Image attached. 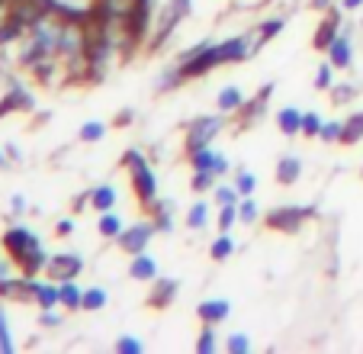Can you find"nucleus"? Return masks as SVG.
<instances>
[{"label": "nucleus", "mask_w": 363, "mask_h": 354, "mask_svg": "<svg viewBox=\"0 0 363 354\" xmlns=\"http://www.w3.org/2000/svg\"><path fill=\"white\" fill-rule=\"evenodd\" d=\"M0 245H4V252L16 261L20 274H26V277L45 274V264H48V258H52V252L42 245V239L29 229V225H10V229L4 232Z\"/></svg>", "instance_id": "nucleus-1"}, {"label": "nucleus", "mask_w": 363, "mask_h": 354, "mask_svg": "<svg viewBox=\"0 0 363 354\" xmlns=\"http://www.w3.org/2000/svg\"><path fill=\"white\" fill-rule=\"evenodd\" d=\"M193 14V0H167L164 7L155 16V26H151V52H158L167 42V36Z\"/></svg>", "instance_id": "nucleus-2"}, {"label": "nucleus", "mask_w": 363, "mask_h": 354, "mask_svg": "<svg viewBox=\"0 0 363 354\" xmlns=\"http://www.w3.org/2000/svg\"><path fill=\"white\" fill-rule=\"evenodd\" d=\"M315 216H318L315 206H296V203H289V206H274V210L264 216V222H267V229H274V232L296 235V232H299L308 219H315Z\"/></svg>", "instance_id": "nucleus-3"}, {"label": "nucleus", "mask_w": 363, "mask_h": 354, "mask_svg": "<svg viewBox=\"0 0 363 354\" xmlns=\"http://www.w3.org/2000/svg\"><path fill=\"white\" fill-rule=\"evenodd\" d=\"M155 235H158V225H155V219L148 216V219H138V222L125 225L123 235L116 239V245H119V252H123L125 258H132V254L148 252V245H151Z\"/></svg>", "instance_id": "nucleus-4"}, {"label": "nucleus", "mask_w": 363, "mask_h": 354, "mask_svg": "<svg viewBox=\"0 0 363 354\" xmlns=\"http://www.w3.org/2000/svg\"><path fill=\"white\" fill-rule=\"evenodd\" d=\"M225 129V113H213V116H196L193 123H186V151L190 149H203L213 145V139Z\"/></svg>", "instance_id": "nucleus-5"}, {"label": "nucleus", "mask_w": 363, "mask_h": 354, "mask_svg": "<svg viewBox=\"0 0 363 354\" xmlns=\"http://www.w3.org/2000/svg\"><path fill=\"white\" fill-rule=\"evenodd\" d=\"M84 271V258L77 252H52V258H48L45 264V277L52 280H77Z\"/></svg>", "instance_id": "nucleus-6"}, {"label": "nucleus", "mask_w": 363, "mask_h": 354, "mask_svg": "<svg viewBox=\"0 0 363 354\" xmlns=\"http://www.w3.org/2000/svg\"><path fill=\"white\" fill-rule=\"evenodd\" d=\"M129 181H132V191H135V197L142 206L158 200V174H155V168H151L148 161L138 164L135 171H129Z\"/></svg>", "instance_id": "nucleus-7"}, {"label": "nucleus", "mask_w": 363, "mask_h": 354, "mask_svg": "<svg viewBox=\"0 0 363 354\" xmlns=\"http://www.w3.org/2000/svg\"><path fill=\"white\" fill-rule=\"evenodd\" d=\"M341 14H344L341 7H331V10H325V20L318 23L315 36H312V48H315V52H328V45L337 39V36H341V29H344Z\"/></svg>", "instance_id": "nucleus-8"}, {"label": "nucleus", "mask_w": 363, "mask_h": 354, "mask_svg": "<svg viewBox=\"0 0 363 354\" xmlns=\"http://www.w3.org/2000/svg\"><path fill=\"white\" fill-rule=\"evenodd\" d=\"M270 94H274V84H264L261 90L254 97H247V103L238 109V129H247L267 113V103H270Z\"/></svg>", "instance_id": "nucleus-9"}, {"label": "nucleus", "mask_w": 363, "mask_h": 354, "mask_svg": "<svg viewBox=\"0 0 363 354\" xmlns=\"http://www.w3.org/2000/svg\"><path fill=\"white\" fill-rule=\"evenodd\" d=\"M10 113H35V97L23 90L16 81H10V90L0 97V119Z\"/></svg>", "instance_id": "nucleus-10"}, {"label": "nucleus", "mask_w": 363, "mask_h": 354, "mask_svg": "<svg viewBox=\"0 0 363 354\" xmlns=\"http://www.w3.org/2000/svg\"><path fill=\"white\" fill-rule=\"evenodd\" d=\"M177 293H180V280L177 277H158V280H151L148 286V306L151 309H167L174 300H177Z\"/></svg>", "instance_id": "nucleus-11"}, {"label": "nucleus", "mask_w": 363, "mask_h": 354, "mask_svg": "<svg viewBox=\"0 0 363 354\" xmlns=\"http://www.w3.org/2000/svg\"><path fill=\"white\" fill-rule=\"evenodd\" d=\"M325 58H328L337 71H347L350 65H354V39H350V26L341 29V36H337V39L328 45Z\"/></svg>", "instance_id": "nucleus-12"}, {"label": "nucleus", "mask_w": 363, "mask_h": 354, "mask_svg": "<svg viewBox=\"0 0 363 354\" xmlns=\"http://www.w3.org/2000/svg\"><path fill=\"white\" fill-rule=\"evenodd\" d=\"M196 316L203 326H222V322L232 316V303H228L225 296H209V300H203L196 306Z\"/></svg>", "instance_id": "nucleus-13"}, {"label": "nucleus", "mask_w": 363, "mask_h": 354, "mask_svg": "<svg viewBox=\"0 0 363 354\" xmlns=\"http://www.w3.org/2000/svg\"><path fill=\"white\" fill-rule=\"evenodd\" d=\"M216 48H219V62L222 65H238V62H247V58H251V48H247V42H245V33L216 42Z\"/></svg>", "instance_id": "nucleus-14"}, {"label": "nucleus", "mask_w": 363, "mask_h": 354, "mask_svg": "<svg viewBox=\"0 0 363 354\" xmlns=\"http://www.w3.org/2000/svg\"><path fill=\"white\" fill-rule=\"evenodd\" d=\"M129 274L132 280H138V284H151V280H158L161 274H158V261L151 258L148 252H142V254H132L129 258Z\"/></svg>", "instance_id": "nucleus-15"}, {"label": "nucleus", "mask_w": 363, "mask_h": 354, "mask_svg": "<svg viewBox=\"0 0 363 354\" xmlns=\"http://www.w3.org/2000/svg\"><path fill=\"white\" fill-rule=\"evenodd\" d=\"M33 306H39V309L62 306V284H58V280H52V277H45V280L35 277V300H33Z\"/></svg>", "instance_id": "nucleus-16"}, {"label": "nucleus", "mask_w": 363, "mask_h": 354, "mask_svg": "<svg viewBox=\"0 0 363 354\" xmlns=\"http://www.w3.org/2000/svg\"><path fill=\"white\" fill-rule=\"evenodd\" d=\"M274 177H277V184H283V187H293L296 181H299V177H302V158H299V155H283L280 161H277Z\"/></svg>", "instance_id": "nucleus-17"}, {"label": "nucleus", "mask_w": 363, "mask_h": 354, "mask_svg": "<svg viewBox=\"0 0 363 354\" xmlns=\"http://www.w3.org/2000/svg\"><path fill=\"white\" fill-rule=\"evenodd\" d=\"M145 213L155 219L158 232H174V200H161V197H158L155 203L145 206Z\"/></svg>", "instance_id": "nucleus-18"}, {"label": "nucleus", "mask_w": 363, "mask_h": 354, "mask_svg": "<svg viewBox=\"0 0 363 354\" xmlns=\"http://www.w3.org/2000/svg\"><path fill=\"white\" fill-rule=\"evenodd\" d=\"M245 103H247L245 90H241V87H235V84H228V87H222V90H219V97H216V107H219V113H225V116L238 113V109L245 107Z\"/></svg>", "instance_id": "nucleus-19"}, {"label": "nucleus", "mask_w": 363, "mask_h": 354, "mask_svg": "<svg viewBox=\"0 0 363 354\" xmlns=\"http://www.w3.org/2000/svg\"><path fill=\"white\" fill-rule=\"evenodd\" d=\"M123 229H125V222H123V216H119L116 210H106V213H96V232H100L103 239H110V242H116L119 235H123Z\"/></svg>", "instance_id": "nucleus-20"}, {"label": "nucleus", "mask_w": 363, "mask_h": 354, "mask_svg": "<svg viewBox=\"0 0 363 354\" xmlns=\"http://www.w3.org/2000/svg\"><path fill=\"white\" fill-rule=\"evenodd\" d=\"M277 129L283 132V136H302V109L296 107H283L277 109Z\"/></svg>", "instance_id": "nucleus-21"}, {"label": "nucleus", "mask_w": 363, "mask_h": 354, "mask_svg": "<svg viewBox=\"0 0 363 354\" xmlns=\"http://www.w3.org/2000/svg\"><path fill=\"white\" fill-rule=\"evenodd\" d=\"M116 200H119V193H116V187H113V184H96V187H90V206H94L96 213L116 210Z\"/></svg>", "instance_id": "nucleus-22"}, {"label": "nucleus", "mask_w": 363, "mask_h": 354, "mask_svg": "<svg viewBox=\"0 0 363 354\" xmlns=\"http://www.w3.org/2000/svg\"><path fill=\"white\" fill-rule=\"evenodd\" d=\"M186 158H190L193 171H216V161H219V151L209 149V145H203V149H190V151H186Z\"/></svg>", "instance_id": "nucleus-23"}, {"label": "nucleus", "mask_w": 363, "mask_h": 354, "mask_svg": "<svg viewBox=\"0 0 363 354\" xmlns=\"http://www.w3.org/2000/svg\"><path fill=\"white\" fill-rule=\"evenodd\" d=\"M357 142H363V109H357V113H350L344 119V132H341V145H357Z\"/></svg>", "instance_id": "nucleus-24"}, {"label": "nucleus", "mask_w": 363, "mask_h": 354, "mask_svg": "<svg viewBox=\"0 0 363 354\" xmlns=\"http://www.w3.org/2000/svg\"><path fill=\"white\" fill-rule=\"evenodd\" d=\"M84 306V290L77 286V280H62V309L77 313Z\"/></svg>", "instance_id": "nucleus-25"}, {"label": "nucleus", "mask_w": 363, "mask_h": 354, "mask_svg": "<svg viewBox=\"0 0 363 354\" xmlns=\"http://www.w3.org/2000/svg\"><path fill=\"white\" fill-rule=\"evenodd\" d=\"M209 225V200H196V203L186 210V229L203 232Z\"/></svg>", "instance_id": "nucleus-26"}, {"label": "nucleus", "mask_w": 363, "mask_h": 354, "mask_svg": "<svg viewBox=\"0 0 363 354\" xmlns=\"http://www.w3.org/2000/svg\"><path fill=\"white\" fill-rule=\"evenodd\" d=\"M103 136H106V123H103V119H87V123H81V129H77V142L81 145H96Z\"/></svg>", "instance_id": "nucleus-27"}, {"label": "nucleus", "mask_w": 363, "mask_h": 354, "mask_svg": "<svg viewBox=\"0 0 363 354\" xmlns=\"http://www.w3.org/2000/svg\"><path fill=\"white\" fill-rule=\"evenodd\" d=\"M180 84H186V77L180 75V65H174V68H167V71H161L158 75L155 90H158V94H167V90H177Z\"/></svg>", "instance_id": "nucleus-28"}, {"label": "nucleus", "mask_w": 363, "mask_h": 354, "mask_svg": "<svg viewBox=\"0 0 363 354\" xmlns=\"http://www.w3.org/2000/svg\"><path fill=\"white\" fill-rule=\"evenodd\" d=\"M235 254V239L228 235V232H219V239L209 245V258L213 261H228Z\"/></svg>", "instance_id": "nucleus-29"}, {"label": "nucleus", "mask_w": 363, "mask_h": 354, "mask_svg": "<svg viewBox=\"0 0 363 354\" xmlns=\"http://www.w3.org/2000/svg\"><path fill=\"white\" fill-rule=\"evenodd\" d=\"M106 300H110V296H106V290H103V286H87V290H84V313H100L103 306H106Z\"/></svg>", "instance_id": "nucleus-30"}, {"label": "nucleus", "mask_w": 363, "mask_h": 354, "mask_svg": "<svg viewBox=\"0 0 363 354\" xmlns=\"http://www.w3.org/2000/svg\"><path fill=\"white\" fill-rule=\"evenodd\" d=\"M232 184L238 187L241 197H254V191H257V174H254V171H247V168H238V171H235Z\"/></svg>", "instance_id": "nucleus-31"}, {"label": "nucleus", "mask_w": 363, "mask_h": 354, "mask_svg": "<svg viewBox=\"0 0 363 354\" xmlns=\"http://www.w3.org/2000/svg\"><path fill=\"white\" fill-rule=\"evenodd\" d=\"M216 184H219V174H216V171H193V177H190V191L193 193L213 191Z\"/></svg>", "instance_id": "nucleus-32"}, {"label": "nucleus", "mask_w": 363, "mask_h": 354, "mask_svg": "<svg viewBox=\"0 0 363 354\" xmlns=\"http://www.w3.org/2000/svg\"><path fill=\"white\" fill-rule=\"evenodd\" d=\"M322 126H325L322 113H315V109H306V113H302V136L306 139H318Z\"/></svg>", "instance_id": "nucleus-33"}, {"label": "nucleus", "mask_w": 363, "mask_h": 354, "mask_svg": "<svg viewBox=\"0 0 363 354\" xmlns=\"http://www.w3.org/2000/svg\"><path fill=\"white\" fill-rule=\"evenodd\" d=\"M335 71L337 68L328 62V58H325V62L315 68V81H312V84H315V90H331V87H335Z\"/></svg>", "instance_id": "nucleus-34"}, {"label": "nucleus", "mask_w": 363, "mask_h": 354, "mask_svg": "<svg viewBox=\"0 0 363 354\" xmlns=\"http://www.w3.org/2000/svg\"><path fill=\"white\" fill-rule=\"evenodd\" d=\"M254 26L261 29V36L264 39H277V36L283 33V29H286V16H267V20H261V23H254Z\"/></svg>", "instance_id": "nucleus-35"}, {"label": "nucleus", "mask_w": 363, "mask_h": 354, "mask_svg": "<svg viewBox=\"0 0 363 354\" xmlns=\"http://www.w3.org/2000/svg\"><path fill=\"white\" fill-rule=\"evenodd\" d=\"M261 219V210H257V203H254L251 197H241L238 200V222L241 225H254Z\"/></svg>", "instance_id": "nucleus-36"}, {"label": "nucleus", "mask_w": 363, "mask_h": 354, "mask_svg": "<svg viewBox=\"0 0 363 354\" xmlns=\"http://www.w3.org/2000/svg\"><path fill=\"white\" fill-rule=\"evenodd\" d=\"M213 197H216V203H219V206H232V203H238V200H241V193H238V187H235V184H216L213 187Z\"/></svg>", "instance_id": "nucleus-37"}, {"label": "nucleus", "mask_w": 363, "mask_h": 354, "mask_svg": "<svg viewBox=\"0 0 363 354\" xmlns=\"http://www.w3.org/2000/svg\"><path fill=\"white\" fill-rule=\"evenodd\" d=\"M0 354H13V335H10V322L4 313V300H0Z\"/></svg>", "instance_id": "nucleus-38"}, {"label": "nucleus", "mask_w": 363, "mask_h": 354, "mask_svg": "<svg viewBox=\"0 0 363 354\" xmlns=\"http://www.w3.org/2000/svg\"><path fill=\"white\" fill-rule=\"evenodd\" d=\"M341 132H344V119H325L318 139H322V142H328V145H335V142H341Z\"/></svg>", "instance_id": "nucleus-39"}, {"label": "nucleus", "mask_w": 363, "mask_h": 354, "mask_svg": "<svg viewBox=\"0 0 363 354\" xmlns=\"http://www.w3.org/2000/svg\"><path fill=\"white\" fill-rule=\"evenodd\" d=\"M216 348H219V338H216V326H206L203 332H199V338H196V351H199V354H213Z\"/></svg>", "instance_id": "nucleus-40"}, {"label": "nucleus", "mask_w": 363, "mask_h": 354, "mask_svg": "<svg viewBox=\"0 0 363 354\" xmlns=\"http://www.w3.org/2000/svg\"><path fill=\"white\" fill-rule=\"evenodd\" d=\"M219 232H232L235 225H238V203L232 206H219Z\"/></svg>", "instance_id": "nucleus-41"}, {"label": "nucleus", "mask_w": 363, "mask_h": 354, "mask_svg": "<svg viewBox=\"0 0 363 354\" xmlns=\"http://www.w3.org/2000/svg\"><path fill=\"white\" fill-rule=\"evenodd\" d=\"M328 94H331V103H335V107H341V103H350L357 97V84H335Z\"/></svg>", "instance_id": "nucleus-42"}, {"label": "nucleus", "mask_w": 363, "mask_h": 354, "mask_svg": "<svg viewBox=\"0 0 363 354\" xmlns=\"http://www.w3.org/2000/svg\"><path fill=\"white\" fill-rule=\"evenodd\" d=\"M145 161H148V158L142 155V149H125V151H123V158H119V168H123L125 174H129V171H135L138 164H145Z\"/></svg>", "instance_id": "nucleus-43"}, {"label": "nucleus", "mask_w": 363, "mask_h": 354, "mask_svg": "<svg viewBox=\"0 0 363 354\" xmlns=\"http://www.w3.org/2000/svg\"><path fill=\"white\" fill-rule=\"evenodd\" d=\"M225 351L228 354H247V351H251V338H247V335H241V332L228 335V338H225Z\"/></svg>", "instance_id": "nucleus-44"}, {"label": "nucleus", "mask_w": 363, "mask_h": 354, "mask_svg": "<svg viewBox=\"0 0 363 354\" xmlns=\"http://www.w3.org/2000/svg\"><path fill=\"white\" fill-rule=\"evenodd\" d=\"M142 341H138V338H132V335H119V338H116V351L119 354H142Z\"/></svg>", "instance_id": "nucleus-45"}, {"label": "nucleus", "mask_w": 363, "mask_h": 354, "mask_svg": "<svg viewBox=\"0 0 363 354\" xmlns=\"http://www.w3.org/2000/svg\"><path fill=\"white\" fill-rule=\"evenodd\" d=\"M62 322H65V316L58 313V306L55 309H42V313H39V326L42 328H58Z\"/></svg>", "instance_id": "nucleus-46"}, {"label": "nucleus", "mask_w": 363, "mask_h": 354, "mask_svg": "<svg viewBox=\"0 0 363 354\" xmlns=\"http://www.w3.org/2000/svg\"><path fill=\"white\" fill-rule=\"evenodd\" d=\"M77 232V222H74V213H71V216H62L55 222V235L58 239H68V235H74Z\"/></svg>", "instance_id": "nucleus-47"}, {"label": "nucleus", "mask_w": 363, "mask_h": 354, "mask_svg": "<svg viewBox=\"0 0 363 354\" xmlns=\"http://www.w3.org/2000/svg\"><path fill=\"white\" fill-rule=\"evenodd\" d=\"M26 210H29L26 193H13V197H10V216H23Z\"/></svg>", "instance_id": "nucleus-48"}, {"label": "nucleus", "mask_w": 363, "mask_h": 354, "mask_svg": "<svg viewBox=\"0 0 363 354\" xmlns=\"http://www.w3.org/2000/svg\"><path fill=\"white\" fill-rule=\"evenodd\" d=\"M132 119H135V109H119L116 119H113V126H119V129H125V126H132Z\"/></svg>", "instance_id": "nucleus-49"}, {"label": "nucleus", "mask_w": 363, "mask_h": 354, "mask_svg": "<svg viewBox=\"0 0 363 354\" xmlns=\"http://www.w3.org/2000/svg\"><path fill=\"white\" fill-rule=\"evenodd\" d=\"M87 206H90V191H84V193H77V197H74V203H71V213L77 216V213L87 210Z\"/></svg>", "instance_id": "nucleus-50"}, {"label": "nucleus", "mask_w": 363, "mask_h": 354, "mask_svg": "<svg viewBox=\"0 0 363 354\" xmlns=\"http://www.w3.org/2000/svg\"><path fill=\"white\" fill-rule=\"evenodd\" d=\"M4 151H7L10 161H23V151H20V145H16V142H7V145H4Z\"/></svg>", "instance_id": "nucleus-51"}, {"label": "nucleus", "mask_w": 363, "mask_h": 354, "mask_svg": "<svg viewBox=\"0 0 363 354\" xmlns=\"http://www.w3.org/2000/svg\"><path fill=\"white\" fill-rule=\"evenodd\" d=\"M341 10L344 14H357V10H363V0H341Z\"/></svg>", "instance_id": "nucleus-52"}, {"label": "nucleus", "mask_w": 363, "mask_h": 354, "mask_svg": "<svg viewBox=\"0 0 363 354\" xmlns=\"http://www.w3.org/2000/svg\"><path fill=\"white\" fill-rule=\"evenodd\" d=\"M308 7H312V10H322V14H325V10L335 7V0H308Z\"/></svg>", "instance_id": "nucleus-53"}, {"label": "nucleus", "mask_w": 363, "mask_h": 354, "mask_svg": "<svg viewBox=\"0 0 363 354\" xmlns=\"http://www.w3.org/2000/svg\"><path fill=\"white\" fill-rule=\"evenodd\" d=\"M7 164H10V158H7V151H4V149H0V171H4V168H7Z\"/></svg>", "instance_id": "nucleus-54"}]
</instances>
